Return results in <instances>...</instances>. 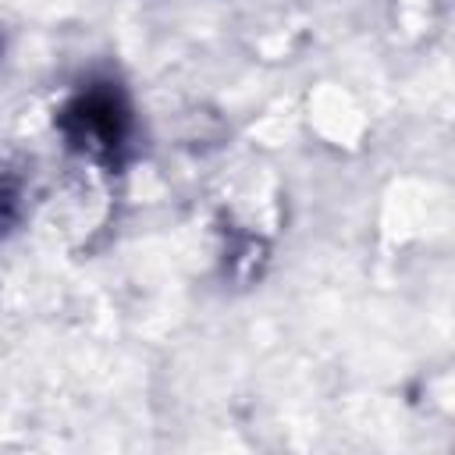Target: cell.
Segmentation results:
<instances>
[{"label":"cell","instance_id":"obj_1","mask_svg":"<svg viewBox=\"0 0 455 455\" xmlns=\"http://www.w3.org/2000/svg\"><path fill=\"white\" fill-rule=\"evenodd\" d=\"M64 128L68 135L85 146V149H100L110 153L121 146L124 128H128V114L121 107V100L110 89H92L85 96H78L68 110H64Z\"/></svg>","mask_w":455,"mask_h":455}]
</instances>
